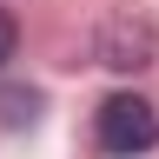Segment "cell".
<instances>
[{
  "label": "cell",
  "mask_w": 159,
  "mask_h": 159,
  "mask_svg": "<svg viewBox=\"0 0 159 159\" xmlns=\"http://www.w3.org/2000/svg\"><path fill=\"white\" fill-rule=\"evenodd\" d=\"M13 47H20V27H13L7 13H0V66H7V60H13Z\"/></svg>",
  "instance_id": "2"
},
{
  "label": "cell",
  "mask_w": 159,
  "mask_h": 159,
  "mask_svg": "<svg viewBox=\"0 0 159 159\" xmlns=\"http://www.w3.org/2000/svg\"><path fill=\"white\" fill-rule=\"evenodd\" d=\"M99 146H106L113 159H139V152H152V146H159V113H152V99H139V93H113L106 106H99Z\"/></svg>",
  "instance_id": "1"
}]
</instances>
